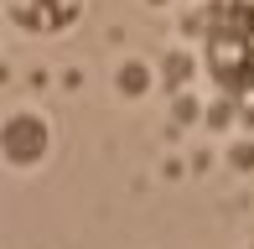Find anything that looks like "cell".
Returning <instances> with one entry per match:
<instances>
[{"label":"cell","instance_id":"obj_1","mask_svg":"<svg viewBox=\"0 0 254 249\" xmlns=\"http://www.w3.org/2000/svg\"><path fill=\"white\" fill-rule=\"evenodd\" d=\"M202 58L223 104L254 135V0H207L202 16Z\"/></svg>","mask_w":254,"mask_h":249},{"label":"cell","instance_id":"obj_2","mask_svg":"<svg viewBox=\"0 0 254 249\" xmlns=\"http://www.w3.org/2000/svg\"><path fill=\"white\" fill-rule=\"evenodd\" d=\"M5 16L16 21L21 31L52 37V31H67L83 16V0H5Z\"/></svg>","mask_w":254,"mask_h":249},{"label":"cell","instance_id":"obj_3","mask_svg":"<svg viewBox=\"0 0 254 249\" xmlns=\"http://www.w3.org/2000/svg\"><path fill=\"white\" fill-rule=\"evenodd\" d=\"M47 156V124L42 115H10L5 120V161L10 166H37Z\"/></svg>","mask_w":254,"mask_h":249},{"label":"cell","instance_id":"obj_4","mask_svg":"<svg viewBox=\"0 0 254 249\" xmlns=\"http://www.w3.org/2000/svg\"><path fill=\"white\" fill-rule=\"evenodd\" d=\"M151 88V67L145 62H125L120 67V94H145Z\"/></svg>","mask_w":254,"mask_h":249},{"label":"cell","instance_id":"obj_5","mask_svg":"<svg viewBox=\"0 0 254 249\" xmlns=\"http://www.w3.org/2000/svg\"><path fill=\"white\" fill-rule=\"evenodd\" d=\"M249 249H254V244H249Z\"/></svg>","mask_w":254,"mask_h":249}]
</instances>
